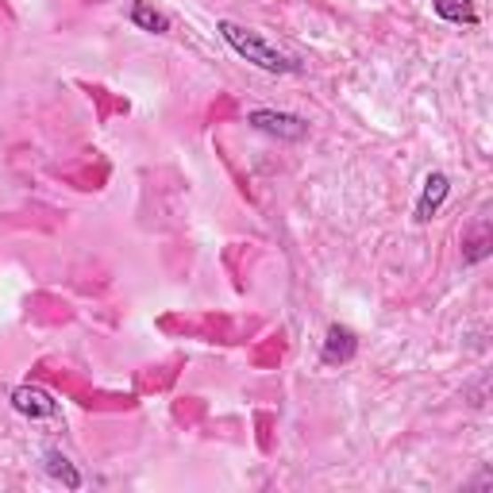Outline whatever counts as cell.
<instances>
[{
  "label": "cell",
  "mask_w": 493,
  "mask_h": 493,
  "mask_svg": "<svg viewBox=\"0 0 493 493\" xmlns=\"http://www.w3.org/2000/svg\"><path fill=\"white\" fill-rule=\"evenodd\" d=\"M246 124H251L255 132H266V135H274V139H286V143H297V139L309 135V124H304L301 116L278 112V109H255V112H246Z\"/></svg>",
  "instance_id": "7a4b0ae2"
},
{
  "label": "cell",
  "mask_w": 493,
  "mask_h": 493,
  "mask_svg": "<svg viewBox=\"0 0 493 493\" xmlns=\"http://www.w3.org/2000/svg\"><path fill=\"white\" fill-rule=\"evenodd\" d=\"M432 8H436V16L448 20V23H466V28H474V23H478L474 0H432Z\"/></svg>",
  "instance_id": "52a82bcc"
},
{
  "label": "cell",
  "mask_w": 493,
  "mask_h": 493,
  "mask_svg": "<svg viewBox=\"0 0 493 493\" xmlns=\"http://www.w3.org/2000/svg\"><path fill=\"white\" fill-rule=\"evenodd\" d=\"M463 246H466V251H463V263H466V266L482 263V258L489 255V236H486V228H478V236H471Z\"/></svg>",
  "instance_id": "9c48e42d"
},
{
  "label": "cell",
  "mask_w": 493,
  "mask_h": 493,
  "mask_svg": "<svg viewBox=\"0 0 493 493\" xmlns=\"http://www.w3.org/2000/svg\"><path fill=\"white\" fill-rule=\"evenodd\" d=\"M448 193H451V178L443 170H432L424 178V190H420V197H416V220L420 224H428V220L440 213L443 201H448Z\"/></svg>",
  "instance_id": "5b68a950"
},
{
  "label": "cell",
  "mask_w": 493,
  "mask_h": 493,
  "mask_svg": "<svg viewBox=\"0 0 493 493\" xmlns=\"http://www.w3.org/2000/svg\"><path fill=\"white\" fill-rule=\"evenodd\" d=\"M12 408H16L20 416H31V420H51L58 416V401L39 385H16L12 390Z\"/></svg>",
  "instance_id": "3957f363"
},
{
  "label": "cell",
  "mask_w": 493,
  "mask_h": 493,
  "mask_svg": "<svg viewBox=\"0 0 493 493\" xmlns=\"http://www.w3.org/2000/svg\"><path fill=\"white\" fill-rule=\"evenodd\" d=\"M132 23L139 31H150V35H166L170 31V16L158 8H150L147 0H135L132 4Z\"/></svg>",
  "instance_id": "8992f818"
},
{
  "label": "cell",
  "mask_w": 493,
  "mask_h": 493,
  "mask_svg": "<svg viewBox=\"0 0 493 493\" xmlns=\"http://www.w3.org/2000/svg\"><path fill=\"white\" fill-rule=\"evenodd\" d=\"M216 31H220V39H224L239 58L255 62L258 69H266V74H297V69H301L289 54H281L278 46H270V43L263 39V35L251 31V28H243V23L220 20V23H216Z\"/></svg>",
  "instance_id": "6da1fadb"
},
{
  "label": "cell",
  "mask_w": 493,
  "mask_h": 493,
  "mask_svg": "<svg viewBox=\"0 0 493 493\" xmlns=\"http://www.w3.org/2000/svg\"><path fill=\"white\" fill-rule=\"evenodd\" d=\"M43 466H46V474L51 478H58L66 489H81V474H77V466L66 459L62 451H46L43 455Z\"/></svg>",
  "instance_id": "ba28073f"
},
{
  "label": "cell",
  "mask_w": 493,
  "mask_h": 493,
  "mask_svg": "<svg viewBox=\"0 0 493 493\" xmlns=\"http://www.w3.org/2000/svg\"><path fill=\"white\" fill-rule=\"evenodd\" d=\"M359 355V335L351 332L347 324H332L324 335V351H320V362L324 367H343Z\"/></svg>",
  "instance_id": "277c9868"
}]
</instances>
